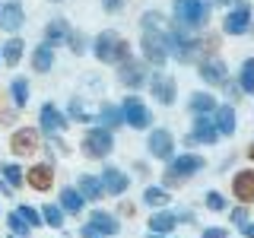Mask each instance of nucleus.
Listing matches in <instances>:
<instances>
[{
    "label": "nucleus",
    "mask_w": 254,
    "mask_h": 238,
    "mask_svg": "<svg viewBox=\"0 0 254 238\" xmlns=\"http://www.w3.org/2000/svg\"><path fill=\"white\" fill-rule=\"evenodd\" d=\"M38 124H42L45 130L51 133V137H58V133H64V130H67V118H64L61 111L51 105V102H45V105H42V111H38Z\"/></svg>",
    "instance_id": "4468645a"
},
{
    "label": "nucleus",
    "mask_w": 254,
    "mask_h": 238,
    "mask_svg": "<svg viewBox=\"0 0 254 238\" xmlns=\"http://www.w3.org/2000/svg\"><path fill=\"white\" fill-rule=\"evenodd\" d=\"M146 149H149L153 159H172L175 156V137L165 130V127H156V130L146 137Z\"/></svg>",
    "instance_id": "1a4fd4ad"
},
{
    "label": "nucleus",
    "mask_w": 254,
    "mask_h": 238,
    "mask_svg": "<svg viewBox=\"0 0 254 238\" xmlns=\"http://www.w3.org/2000/svg\"><path fill=\"white\" fill-rule=\"evenodd\" d=\"M232 194H235V200H242L245 206L254 203V169H238L232 175Z\"/></svg>",
    "instance_id": "9d476101"
},
{
    "label": "nucleus",
    "mask_w": 254,
    "mask_h": 238,
    "mask_svg": "<svg viewBox=\"0 0 254 238\" xmlns=\"http://www.w3.org/2000/svg\"><path fill=\"white\" fill-rule=\"evenodd\" d=\"M172 229H178V216L169 210H159L149 216V232H159V235H169Z\"/></svg>",
    "instance_id": "b1692460"
},
{
    "label": "nucleus",
    "mask_w": 254,
    "mask_h": 238,
    "mask_svg": "<svg viewBox=\"0 0 254 238\" xmlns=\"http://www.w3.org/2000/svg\"><path fill=\"white\" fill-rule=\"evenodd\" d=\"M149 92H153V99L159 105H175V79L169 73H159L153 76V83H149Z\"/></svg>",
    "instance_id": "dca6fc26"
},
{
    "label": "nucleus",
    "mask_w": 254,
    "mask_h": 238,
    "mask_svg": "<svg viewBox=\"0 0 254 238\" xmlns=\"http://www.w3.org/2000/svg\"><path fill=\"white\" fill-rule=\"evenodd\" d=\"M58 206H61L64 213H73V216H76V213H83L86 197L79 194L76 187H64V190H61V197H58Z\"/></svg>",
    "instance_id": "4be33fe9"
},
{
    "label": "nucleus",
    "mask_w": 254,
    "mask_h": 238,
    "mask_svg": "<svg viewBox=\"0 0 254 238\" xmlns=\"http://www.w3.org/2000/svg\"><path fill=\"white\" fill-rule=\"evenodd\" d=\"M42 219H45V226H51V229H64V210L58 203H45Z\"/></svg>",
    "instance_id": "72a5a7b5"
},
{
    "label": "nucleus",
    "mask_w": 254,
    "mask_h": 238,
    "mask_svg": "<svg viewBox=\"0 0 254 238\" xmlns=\"http://www.w3.org/2000/svg\"><path fill=\"white\" fill-rule=\"evenodd\" d=\"M121 3H124V0H105L102 6H105L108 13H118V10H121Z\"/></svg>",
    "instance_id": "a18cd8bd"
},
{
    "label": "nucleus",
    "mask_w": 254,
    "mask_h": 238,
    "mask_svg": "<svg viewBox=\"0 0 254 238\" xmlns=\"http://www.w3.org/2000/svg\"><path fill=\"white\" fill-rule=\"evenodd\" d=\"M172 10H175V32H185V35L210 22V3L206 0H175Z\"/></svg>",
    "instance_id": "f257e3e1"
},
{
    "label": "nucleus",
    "mask_w": 254,
    "mask_h": 238,
    "mask_svg": "<svg viewBox=\"0 0 254 238\" xmlns=\"http://www.w3.org/2000/svg\"><path fill=\"white\" fill-rule=\"evenodd\" d=\"M140 48H143V58L153 67H162L169 60V45H165V32L159 29H143V38H140Z\"/></svg>",
    "instance_id": "20e7f679"
},
{
    "label": "nucleus",
    "mask_w": 254,
    "mask_h": 238,
    "mask_svg": "<svg viewBox=\"0 0 254 238\" xmlns=\"http://www.w3.org/2000/svg\"><path fill=\"white\" fill-rule=\"evenodd\" d=\"M10 153L19 159L38 153V130L35 127H16L13 137H10Z\"/></svg>",
    "instance_id": "0eeeda50"
},
{
    "label": "nucleus",
    "mask_w": 254,
    "mask_h": 238,
    "mask_svg": "<svg viewBox=\"0 0 254 238\" xmlns=\"http://www.w3.org/2000/svg\"><path fill=\"white\" fill-rule=\"evenodd\" d=\"M95 121H99V127L111 130V127H121V124H124V115H121V108H115V105H102Z\"/></svg>",
    "instance_id": "cd10ccee"
},
{
    "label": "nucleus",
    "mask_w": 254,
    "mask_h": 238,
    "mask_svg": "<svg viewBox=\"0 0 254 238\" xmlns=\"http://www.w3.org/2000/svg\"><path fill=\"white\" fill-rule=\"evenodd\" d=\"M200 235H203V238H229V229H222V226H206Z\"/></svg>",
    "instance_id": "79ce46f5"
},
{
    "label": "nucleus",
    "mask_w": 254,
    "mask_h": 238,
    "mask_svg": "<svg viewBox=\"0 0 254 238\" xmlns=\"http://www.w3.org/2000/svg\"><path fill=\"white\" fill-rule=\"evenodd\" d=\"M229 222H232V226H245V222H248V206H235L232 213H229Z\"/></svg>",
    "instance_id": "a19ab883"
},
{
    "label": "nucleus",
    "mask_w": 254,
    "mask_h": 238,
    "mask_svg": "<svg viewBox=\"0 0 254 238\" xmlns=\"http://www.w3.org/2000/svg\"><path fill=\"white\" fill-rule=\"evenodd\" d=\"M76 190L86 197V200H102V194H105L102 178H95V175H79V178H76Z\"/></svg>",
    "instance_id": "5701e85b"
},
{
    "label": "nucleus",
    "mask_w": 254,
    "mask_h": 238,
    "mask_svg": "<svg viewBox=\"0 0 254 238\" xmlns=\"http://www.w3.org/2000/svg\"><path fill=\"white\" fill-rule=\"evenodd\" d=\"M146 238H165V235H159V232H149V235H146Z\"/></svg>",
    "instance_id": "8fccbe9b"
},
{
    "label": "nucleus",
    "mask_w": 254,
    "mask_h": 238,
    "mask_svg": "<svg viewBox=\"0 0 254 238\" xmlns=\"http://www.w3.org/2000/svg\"><path fill=\"white\" fill-rule=\"evenodd\" d=\"M118 210H121V213H124V216H127V219H130V216H133V213H137V206H133V203H121V206H118Z\"/></svg>",
    "instance_id": "49530a36"
},
{
    "label": "nucleus",
    "mask_w": 254,
    "mask_h": 238,
    "mask_svg": "<svg viewBox=\"0 0 254 238\" xmlns=\"http://www.w3.org/2000/svg\"><path fill=\"white\" fill-rule=\"evenodd\" d=\"M200 169H203V156H194V153H181V156L169 165V172L175 175V178H181V181L190 178V175L200 172Z\"/></svg>",
    "instance_id": "2eb2a0df"
},
{
    "label": "nucleus",
    "mask_w": 254,
    "mask_h": 238,
    "mask_svg": "<svg viewBox=\"0 0 254 238\" xmlns=\"http://www.w3.org/2000/svg\"><path fill=\"white\" fill-rule=\"evenodd\" d=\"M251 26L254 22H251V6L248 3H238L235 10H229L226 19H222V32H226V35H245Z\"/></svg>",
    "instance_id": "6e6552de"
},
{
    "label": "nucleus",
    "mask_w": 254,
    "mask_h": 238,
    "mask_svg": "<svg viewBox=\"0 0 254 238\" xmlns=\"http://www.w3.org/2000/svg\"><path fill=\"white\" fill-rule=\"evenodd\" d=\"M6 226H10V232H13V235H19V238L32 232V226L19 216V213H10V216H6Z\"/></svg>",
    "instance_id": "c9c22d12"
},
{
    "label": "nucleus",
    "mask_w": 254,
    "mask_h": 238,
    "mask_svg": "<svg viewBox=\"0 0 254 238\" xmlns=\"http://www.w3.org/2000/svg\"><path fill=\"white\" fill-rule=\"evenodd\" d=\"M143 67L140 63H133V60H124V63H118V79L127 86V89H140L143 86Z\"/></svg>",
    "instance_id": "aec40b11"
},
{
    "label": "nucleus",
    "mask_w": 254,
    "mask_h": 238,
    "mask_svg": "<svg viewBox=\"0 0 254 238\" xmlns=\"http://www.w3.org/2000/svg\"><path fill=\"white\" fill-rule=\"evenodd\" d=\"M16 213H19V216L26 219L32 229H38V226H42V222H45V219H42V213H38L35 206H29V203H22V206H19V210H16Z\"/></svg>",
    "instance_id": "58836bf2"
},
{
    "label": "nucleus",
    "mask_w": 254,
    "mask_h": 238,
    "mask_svg": "<svg viewBox=\"0 0 254 238\" xmlns=\"http://www.w3.org/2000/svg\"><path fill=\"white\" fill-rule=\"evenodd\" d=\"M200 76H203L206 86H226L229 83V70H226V63H222L219 58L203 60L200 63Z\"/></svg>",
    "instance_id": "f3484780"
},
{
    "label": "nucleus",
    "mask_w": 254,
    "mask_h": 238,
    "mask_svg": "<svg viewBox=\"0 0 254 238\" xmlns=\"http://www.w3.org/2000/svg\"><path fill=\"white\" fill-rule=\"evenodd\" d=\"M203 203H206V210H210V213H222V210L229 206V203H226V197H222L219 190H206Z\"/></svg>",
    "instance_id": "e433bc0d"
},
{
    "label": "nucleus",
    "mask_w": 254,
    "mask_h": 238,
    "mask_svg": "<svg viewBox=\"0 0 254 238\" xmlns=\"http://www.w3.org/2000/svg\"><path fill=\"white\" fill-rule=\"evenodd\" d=\"M79 149H83L86 159H105L111 149H115V137H111V130H105V127H89V130L83 133Z\"/></svg>",
    "instance_id": "7ed1b4c3"
},
{
    "label": "nucleus",
    "mask_w": 254,
    "mask_h": 238,
    "mask_svg": "<svg viewBox=\"0 0 254 238\" xmlns=\"http://www.w3.org/2000/svg\"><path fill=\"white\" fill-rule=\"evenodd\" d=\"M89 222L99 229L102 235H108V238H115L118 232H121V222L111 216V213H105V210H92V213H89Z\"/></svg>",
    "instance_id": "412c9836"
},
{
    "label": "nucleus",
    "mask_w": 254,
    "mask_h": 238,
    "mask_svg": "<svg viewBox=\"0 0 254 238\" xmlns=\"http://www.w3.org/2000/svg\"><path fill=\"white\" fill-rule=\"evenodd\" d=\"M79 238H108V235H102V232H99V229H95V226H92V222H86V226H83V229H79Z\"/></svg>",
    "instance_id": "37998d69"
},
{
    "label": "nucleus",
    "mask_w": 254,
    "mask_h": 238,
    "mask_svg": "<svg viewBox=\"0 0 254 238\" xmlns=\"http://www.w3.org/2000/svg\"><path fill=\"white\" fill-rule=\"evenodd\" d=\"M26 22V10H22L19 0H6L3 6H0V29L3 32H16Z\"/></svg>",
    "instance_id": "ddd939ff"
},
{
    "label": "nucleus",
    "mask_w": 254,
    "mask_h": 238,
    "mask_svg": "<svg viewBox=\"0 0 254 238\" xmlns=\"http://www.w3.org/2000/svg\"><path fill=\"white\" fill-rule=\"evenodd\" d=\"M238 89L254 95V58L242 60V70H238Z\"/></svg>",
    "instance_id": "7c9ffc66"
},
{
    "label": "nucleus",
    "mask_w": 254,
    "mask_h": 238,
    "mask_svg": "<svg viewBox=\"0 0 254 238\" xmlns=\"http://www.w3.org/2000/svg\"><path fill=\"white\" fill-rule=\"evenodd\" d=\"M92 54H95V60H102V63H124V60H130V42L108 29L92 42Z\"/></svg>",
    "instance_id": "f03ea898"
},
{
    "label": "nucleus",
    "mask_w": 254,
    "mask_h": 238,
    "mask_svg": "<svg viewBox=\"0 0 254 238\" xmlns=\"http://www.w3.org/2000/svg\"><path fill=\"white\" fill-rule=\"evenodd\" d=\"M219 140V133H216V124H213V118H206V115H197V121L194 127H190V133H188V143H216Z\"/></svg>",
    "instance_id": "f8f14e48"
},
{
    "label": "nucleus",
    "mask_w": 254,
    "mask_h": 238,
    "mask_svg": "<svg viewBox=\"0 0 254 238\" xmlns=\"http://www.w3.org/2000/svg\"><path fill=\"white\" fill-rule=\"evenodd\" d=\"M67 42H70V48H73V54H86V35L83 32H70Z\"/></svg>",
    "instance_id": "ea45409f"
},
{
    "label": "nucleus",
    "mask_w": 254,
    "mask_h": 238,
    "mask_svg": "<svg viewBox=\"0 0 254 238\" xmlns=\"http://www.w3.org/2000/svg\"><path fill=\"white\" fill-rule=\"evenodd\" d=\"M10 238H19V235H10Z\"/></svg>",
    "instance_id": "603ef678"
},
{
    "label": "nucleus",
    "mask_w": 254,
    "mask_h": 238,
    "mask_svg": "<svg viewBox=\"0 0 254 238\" xmlns=\"http://www.w3.org/2000/svg\"><path fill=\"white\" fill-rule=\"evenodd\" d=\"M143 203H149V206H156V210H162V206L172 203V197H169V190H165V187H153V184H149L146 190H143Z\"/></svg>",
    "instance_id": "c756f323"
},
{
    "label": "nucleus",
    "mask_w": 254,
    "mask_h": 238,
    "mask_svg": "<svg viewBox=\"0 0 254 238\" xmlns=\"http://www.w3.org/2000/svg\"><path fill=\"white\" fill-rule=\"evenodd\" d=\"M165 45H169V54L178 58V63H190L197 58V51H200V42L188 38L185 32H172V35H165Z\"/></svg>",
    "instance_id": "423d86ee"
},
{
    "label": "nucleus",
    "mask_w": 254,
    "mask_h": 238,
    "mask_svg": "<svg viewBox=\"0 0 254 238\" xmlns=\"http://www.w3.org/2000/svg\"><path fill=\"white\" fill-rule=\"evenodd\" d=\"M32 67H35V73H48V70L54 67V48L48 42H42L32 51Z\"/></svg>",
    "instance_id": "393cba45"
},
{
    "label": "nucleus",
    "mask_w": 254,
    "mask_h": 238,
    "mask_svg": "<svg viewBox=\"0 0 254 238\" xmlns=\"http://www.w3.org/2000/svg\"><path fill=\"white\" fill-rule=\"evenodd\" d=\"M188 105H190L194 115H213V111H216V99H213L210 92H194Z\"/></svg>",
    "instance_id": "bb28decb"
},
{
    "label": "nucleus",
    "mask_w": 254,
    "mask_h": 238,
    "mask_svg": "<svg viewBox=\"0 0 254 238\" xmlns=\"http://www.w3.org/2000/svg\"><path fill=\"white\" fill-rule=\"evenodd\" d=\"M0 175L6 178V184H10V187H19V184H26V172H22L16 162H0Z\"/></svg>",
    "instance_id": "2f4dec72"
},
{
    "label": "nucleus",
    "mask_w": 254,
    "mask_h": 238,
    "mask_svg": "<svg viewBox=\"0 0 254 238\" xmlns=\"http://www.w3.org/2000/svg\"><path fill=\"white\" fill-rule=\"evenodd\" d=\"M0 51H3V63H6V67H16V63L22 60V51H26V45H22V38H10V42L0 48Z\"/></svg>",
    "instance_id": "c85d7f7f"
},
{
    "label": "nucleus",
    "mask_w": 254,
    "mask_h": 238,
    "mask_svg": "<svg viewBox=\"0 0 254 238\" xmlns=\"http://www.w3.org/2000/svg\"><path fill=\"white\" fill-rule=\"evenodd\" d=\"M70 118H73V121H79V124H89V121H92V115L86 111L83 99H70Z\"/></svg>",
    "instance_id": "4c0bfd02"
},
{
    "label": "nucleus",
    "mask_w": 254,
    "mask_h": 238,
    "mask_svg": "<svg viewBox=\"0 0 254 238\" xmlns=\"http://www.w3.org/2000/svg\"><path fill=\"white\" fill-rule=\"evenodd\" d=\"M213 124H216V133L219 137H232V133L238 130V118H235V108L232 105H216V111H213Z\"/></svg>",
    "instance_id": "a211bd4d"
},
{
    "label": "nucleus",
    "mask_w": 254,
    "mask_h": 238,
    "mask_svg": "<svg viewBox=\"0 0 254 238\" xmlns=\"http://www.w3.org/2000/svg\"><path fill=\"white\" fill-rule=\"evenodd\" d=\"M121 115H124V124L133 127V130H146V127L153 124V115H149V108L143 105L137 95H127V99H124Z\"/></svg>",
    "instance_id": "39448f33"
},
{
    "label": "nucleus",
    "mask_w": 254,
    "mask_h": 238,
    "mask_svg": "<svg viewBox=\"0 0 254 238\" xmlns=\"http://www.w3.org/2000/svg\"><path fill=\"white\" fill-rule=\"evenodd\" d=\"M102 187H105V194H124L127 187H130V178L121 172V169H108L102 172Z\"/></svg>",
    "instance_id": "6ab92c4d"
},
{
    "label": "nucleus",
    "mask_w": 254,
    "mask_h": 238,
    "mask_svg": "<svg viewBox=\"0 0 254 238\" xmlns=\"http://www.w3.org/2000/svg\"><path fill=\"white\" fill-rule=\"evenodd\" d=\"M10 95H13V105L16 108H26L29 105V83L26 79H13V86H10Z\"/></svg>",
    "instance_id": "473e14b6"
},
{
    "label": "nucleus",
    "mask_w": 254,
    "mask_h": 238,
    "mask_svg": "<svg viewBox=\"0 0 254 238\" xmlns=\"http://www.w3.org/2000/svg\"><path fill=\"white\" fill-rule=\"evenodd\" d=\"M210 3H219V6H229V3H235V0H210Z\"/></svg>",
    "instance_id": "de8ad7c7"
},
{
    "label": "nucleus",
    "mask_w": 254,
    "mask_h": 238,
    "mask_svg": "<svg viewBox=\"0 0 254 238\" xmlns=\"http://www.w3.org/2000/svg\"><path fill=\"white\" fill-rule=\"evenodd\" d=\"M248 159H251V162H254V140L248 143Z\"/></svg>",
    "instance_id": "09e8293b"
},
{
    "label": "nucleus",
    "mask_w": 254,
    "mask_h": 238,
    "mask_svg": "<svg viewBox=\"0 0 254 238\" xmlns=\"http://www.w3.org/2000/svg\"><path fill=\"white\" fill-rule=\"evenodd\" d=\"M67 35H70V29H67V19H51L45 26V42L48 45H61V42H67Z\"/></svg>",
    "instance_id": "a878e982"
},
{
    "label": "nucleus",
    "mask_w": 254,
    "mask_h": 238,
    "mask_svg": "<svg viewBox=\"0 0 254 238\" xmlns=\"http://www.w3.org/2000/svg\"><path fill=\"white\" fill-rule=\"evenodd\" d=\"M238 232H242V238H254V222H245V226H238Z\"/></svg>",
    "instance_id": "c03bdc74"
},
{
    "label": "nucleus",
    "mask_w": 254,
    "mask_h": 238,
    "mask_svg": "<svg viewBox=\"0 0 254 238\" xmlns=\"http://www.w3.org/2000/svg\"><path fill=\"white\" fill-rule=\"evenodd\" d=\"M26 184L32 190H38V194H48V190L54 187V169L48 162H38V165H32V169L26 172Z\"/></svg>",
    "instance_id": "9b49d317"
},
{
    "label": "nucleus",
    "mask_w": 254,
    "mask_h": 238,
    "mask_svg": "<svg viewBox=\"0 0 254 238\" xmlns=\"http://www.w3.org/2000/svg\"><path fill=\"white\" fill-rule=\"evenodd\" d=\"M51 3H64V0H51Z\"/></svg>",
    "instance_id": "3c124183"
},
{
    "label": "nucleus",
    "mask_w": 254,
    "mask_h": 238,
    "mask_svg": "<svg viewBox=\"0 0 254 238\" xmlns=\"http://www.w3.org/2000/svg\"><path fill=\"white\" fill-rule=\"evenodd\" d=\"M140 26H143V29H159V32H165V16L156 13V10H149V13L140 16Z\"/></svg>",
    "instance_id": "f704fd0d"
}]
</instances>
